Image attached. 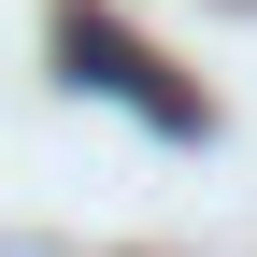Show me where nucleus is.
<instances>
[{"mask_svg":"<svg viewBox=\"0 0 257 257\" xmlns=\"http://www.w3.org/2000/svg\"><path fill=\"white\" fill-rule=\"evenodd\" d=\"M57 43H72V72H100L114 100H143L157 128H200V100H186V86H157V57L128 43V29H100V15H86V0H72V15H57Z\"/></svg>","mask_w":257,"mask_h":257,"instance_id":"f257e3e1","label":"nucleus"}]
</instances>
